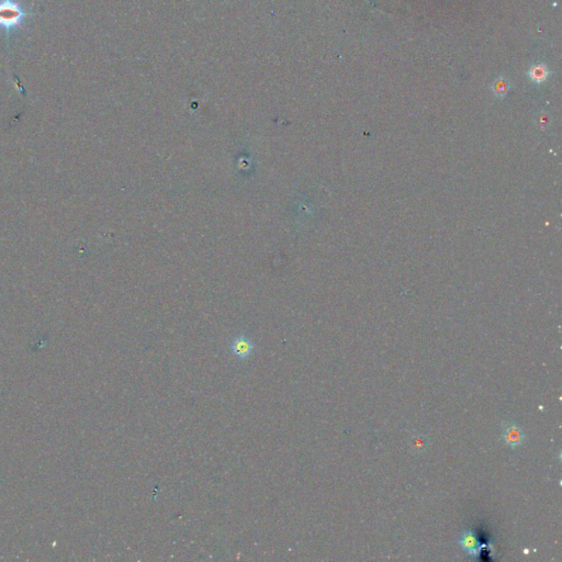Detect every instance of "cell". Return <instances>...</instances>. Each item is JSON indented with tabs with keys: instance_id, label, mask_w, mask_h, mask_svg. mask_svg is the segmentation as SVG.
Listing matches in <instances>:
<instances>
[{
	"instance_id": "obj_2",
	"label": "cell",
	"mask_w": 562,
	"mask_h": 562,
	"mask_svg": "<svg viewBox=\"0 0 562 562\" xmlns=\"http://www.w3.org/2000/svg\"><path fill=\"white\" fill-rule=\"evenodd\" d=\"M502 439L510 449H516L524 442V432L514 422H504L502 424Z\"/></svg>"
},
{
	"instance_id": "obj_4",
	"label": "cell",
	"mask_w": 562,
	"mask_h": 562,
	"mask_svg": "<svg viewBox=\"0 0 562 562\" xmlns=\"http://www.w3.org/2000/svg\"><path fill=\"white\" fill-rule=\"evenodd\" d=\"M230 350L237 359L245 360L252 356L254 352V345L250 338L244 336V335H240L232 341Z\"/></svg>"
},
{
	"instance_id": "obj_5",
	"label": "cell",
	"mask_w": 562,
	"mask_h": 562,
	"mask_svg": "<svg viewBox=\"0 0 562 562\" xmlns=\"http://www.w3.org/2000/svg\"><path fill=\"white\" fill-rule=\"evenodd\" d=\"M411 448L416 452H424L428 448V438L426 436L419 434L412 437Z\"/></svg>"
},
{
	"instance_id": "obj_1",
	"label": "cell",
	"mask_w": 562,
	"mask_h": 562,
	"mask_svg": "<svg viewBox=\"0 0 562 562\" xmlns=\"http://www.w3.org/2000/svg\"><path fill=\"white\" fill-rule=\"evenodd\" d=\"M31 14L19 0H0V29L8 40L14 31L22 28L26 18Z\"/></svg>"
},
{
	"instance_id": "obj_3",
	"label": "cell",
	"mask_w": 562,
	"mask_h": 562,
	"mask_svg": "<svg viewBox=\"0 0 562 562\" xmlns=\"http://www.w3.org/2000/svg\"><path fill=\"white\" fill-rule=\"evenodd\" d=\"M457 543L463 549V551L468 553L471 558H477L478 556H480L484 547L483 544H481L479 542L476 532H474V530L471 528L466 529L462 534L459 536Z\"/></svg>"
}]
</instances>
